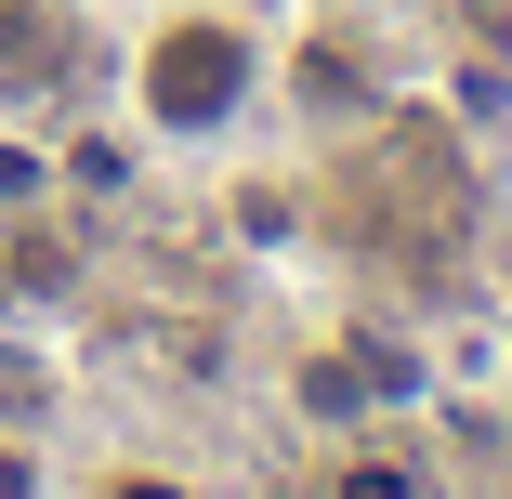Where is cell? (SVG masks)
<instances>
[{
  "instance_id": "cell-1",
  "label": "cell",
  "mask_w": 512,
  "mask_h": 499,
  "mask_svg": "<svg viewBox=\"0 0 512 499\" xmlns=\"http://www.w3.org/2000/svg\"><path fill=\"white\" fill-rule=\"evenodd\" d=\"M250 92H263V40H250L237 14H171V27L145 40V66H132V106H145L158 145H211V132H237Z\"/></svg>"
},
{
  "instance_id": "cell-2",
  "label": "cell",
  "mask_w": 512,
  "mask_h": 499,
  "mask_svg": "<svg viewBox=\"0 0 512 499\" xmlns=\"http://www.w3.org/2000/svg\"><path fill=\"white\" fill-rule=\"evenodd\" d=\"M329 499H434L421 473H407V460H342V486Z\"/></svg>"
},
{
  "instance_id": "cell-3",
  "label": "cell",
  "mask_w": 512,
  "mask_h": 499,
  "mask_svg": "<svg viewBox=\"0 0 512 499\" xmlns=\"http://www.w3.org/2000/svg\"><path fill=\"white\" fill-rule=\"evenodd\" d=\"M0 499H40V460H27L14 434H0Z\"/></svg>"
},
{
  "instance_id": "cell-4",
  "label": "cell",
  "mask_w": 512,
  "mask_h": 499,
  "mask_svg": "<svg viewBox=\"0 0 512 499\" xmlns=\"http://www.w3.org/2000/svg\"><path fill=\"white\" fill-rule=\"evenodd\" d=\"M106 499H197V486H171V473H106Z\"/></svg>"
}]
</instances>
